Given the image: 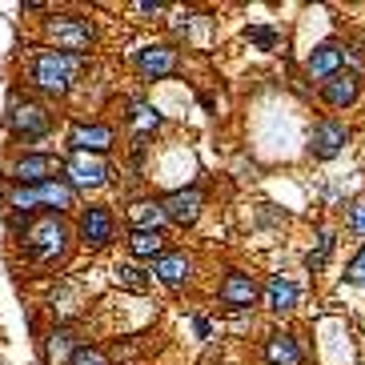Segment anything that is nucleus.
I'll use <instances>...</instances> for the list:
<instances>
[{
    "label": "nucleus",
    "mask_w": 365,
    "mask_h": 365,
    "mask_svg": "<svg viewBox=\"0 0 365 365\" xmlns=\"http://www.w3.org/2000/svg\"><path fill=\"white\" fill-rule=\"evenodd\" d=\"M64 176H68L73 189H97V185L109 181V164H104L101 157H92V152H68Z\"/></svg>",
    "instance_id": "423d86ee"
},
{
    "label": "nucleus",
    "mask_w": 365,
    "mask_h": 365,
    "mask_svg": "<svg viewBox=\"0 0 365 365\" xmlns=\"http://www.w3.org/2000/svg\"><path fill=\"white\" fill-rule=\"evenodd\" d=\"M137 68L152 80H161V76H173L176 73V49L169 44H149V49L137 52Z\"/></svg>",
    "instance_id": "f8f14e48"
},
{
    "label": "nucleus",
    "mask_w": 365,
    "mask_h": 365,
    "mask_svg": "<svg viewBox=\"0 0 365 365\" xmlns=\"http://www.w3.org/2000/svg\"><path fill=\"white\" fill-rule=\"evenodd\" d=\"M245 37H249V40H257V44H277V32H273V28H261V25H257V28H249Z\"/></svg>",
    "instance_id": "bb28decb"
},
{
    "label": "nucleus",
    "mask_w": 365,
    "mask_h": 365,
    "mask_svg": "<svg viewBox=\"0 0 365 365\" xmlns=\"http://www.w3.org/2000/svg\"><path fill=\"white\" fill-rule=\"evenodd\" d=\"M265 357H269V365H301V345L289 337V333H273L269 337V345H265Z\"/></svg>",
    "instance_id": "6ab92c4d"
},
{
    "label": "nucleus",
    "mask_w": 365,
    "mask_h": 365,
    "mask_svg": "<svg viewBox=\"0 0 365 365\" xmlns=\"http://www.w3.org/2000/svg\"><path fill=\"white\" fill-rule=\"evenodd\" d=\"M128 253L140 257V261H161V257H164V237H161V233H133Z\"/></svg>",
    "instance_id": "412c9836"
},
{
    "label": "nucleus",
    "mask_w": 365,
    "mask_h": 365,
    "mask_svg": "<svg viewBox=\"0 0 365 365\" xmlns=\"http://www.w3.org/2000/svg\"><path fill=\"white\" fill-rule=\"evenodd\" d=\"M68 149L73 152H104L113 149V128L109 125H73V133H68Z\"/></svg>",
    "instance_id": "9b49d317"
},
{
    "label": "nucleus",
    "mask_w": 365,
    "mask_h": 365,
    "mask_svg": "<svg viewBox=\"0 0 365 365\" xmlns=\"http://www.w3.org/2000/svg\"><path fill=\"white\" fill-rule=\"evenodd\" d=\"M76 353L80 349H76V341H73L68 329H52L49 341H44V357H49V365H73Z\"/></svg>",
    "instance_id": "aec40b11"
},
{
    "label": "nucleus",
    "mask_w": 365,
    "mask_h": 365,
    "mask_svg": "<svg viewBox=\"0 0 365 365\" xmlns=\"http://www.w3.org/2000/svg\"><path fill=\"white\" fill-rule=\"evenodd\" d=\"M329 249H333V237H329V233H321V237H317V253H309V257H305V265H309V269H321V265H325V257H329Z\"/></svg>",
    "instance_id": "b1692460"
},
{
    "label": "nucleus",
    "mask_w": 365,
    "mask_h": 365,
    "mask_svg": "<svg viewBox=\"0 0 365 365\" xmlns=\"http://www.w3.org/2000/svg\"><path fill=\"white\" fill-rule=\"evenodd\" d=\"M221 301L233 305V309H245V305L257 301V285H253L245 273H229L225 285H221Z\"/></svg>",
    "instance_id": "a211bd4d"
},
{
    "label": "nucleus",
    "mask_w": 365,
    "mask_h": 365,
    "mask_svg": "<svg viewBox=\"0 0 365 365\" xmlns=\"http://www.w3.org/2000/svg\"><path fill=\"white\" fill-rule=\"evenodd\" d=\"M201 205H205L201 189H176V193H169V197L161 201V209H164V217H169L173 225H193V221L201 217Z\"/></svg>",
    "instance_id": "1a4fd4ad"
},
{
    "label": "nucleus",
    "mask_w": 365,
    "mask_h": 365,
    "mask_svg": "<svg viewBox=\"0 0 365 365\" xmlns=\"http://www.w3.org/2000/svg\"><path fill=\"white\" fill-rule=\"evenodd\" d=\"M128 221H133V233H161L169 217H164L161 201H137L128 209Z\"/></svg>",
    "instance_id": "f3484780"
},
{
    "label": "nucleus",
    "mask_w": 365,
    "mask_h": 365,
    "mask_svg": "<svg viewBox=\"0 0 365 365\" xmlns=\"http://www.w3.org/2000/svg\"><path fill=\"white\" fill-rule=\"evenodd\" d=\"M4 121H8V133H13L16 140H40L52 128V116L44 113V104L20 101V97H13V101H8Z\"/></svg>",
    "instance_id": "20e7f679"
},
{
    "label": "nucleus",
    "mask_w": 365,
    "mask_h": 365,
    "mask_svg": "<svg viewBox=\"0 0 365 365\" xmlns=\"http://www.w3.org/2000/svg\"><path fill=\"white\" fill-rule=\"evenodd\" d=\"M265 305L273 309V313H285V309H293L297 305V285H293L289 277H269L265 281V289H261Z\"/></svg>",
    "instance_id": "dca6fc26"
},
{
    "label": "nucleus",
    "mask_w": 365,
    "mask_h": 365,
    "mask_svg": "<svg viewBox=\"0 0 365 365\" xmlns=\"http://www.w3.org/2000/svg\"><path fill=\"white\" fill-rule=\"evenodd\" d=\"M193 329H197V333H201V337H209V333H213V325H209V321H205V317H197V321H193Z\"/></svg>",
    "instance_id": "c85d7f7f"
},
{
    "label": "nucleus",
    "mask_w": 365,
    "mask_h": 365,
    "mask_svg": "<svg viewBox=\"0 0 365 365\" xmlns=\"http://www.w3.org/2000/svg\"><path fill=\"white\" fill-rule=\"evenodd\" d=\"M73 197L76 189L68 185V181H44V185H32V189H25V185H16L13 193H8V205H13L16 213H28V209H37V205H49V209H73Z\"/></svg>",
    "instance_id": "7ed1b4c3"
},
{
    "label": "nucleus",
    "mask_w": 365,
    "mask_h": 365,
    "mask_svg": "<svg viewBox=\"0 0 365 365\" xmlns=\"http://www.w3.org/2000/svg\"><path fill=\"white\" fill-rule=\"evenodd\" d=\"M345 140H349V128L341 125V121H317L313 133H309V152H313L317 161H333L345 149Z\"/></svg>",
    "instance_id": "0eeeda50"
},
{
    "label": "nucleus",
    "mask_w": 365,
    "mask_h": 365,
    "mask_svg": "<svg viewBox=\"0 0 365 365\" xmlns=\"http://www.w3.org/2000/svg\"><path fill=\"white\" fill-rule=\"evenodd\" d=\"M345 281H349V285H365V249L349 261V269H345Z\"/></svg>",
    "instance_id": "393cba45"
},
{
    "label": "nucleus",
    "mask_w": 365,
    "mask_h": 365,
    "mask_svg": "<svg viewBox=\"0 0 365 365\" xmlns=\"http://www.w3.org/2000/svg\"><path fill=\"white\" fill-rule=\"evenodd\" d=\"M361 97V76L357 73H337L333 80H325V101L333 109H349Z\"/></svg>",
    "instance_id": "4468645a"
},
{
    "label": "nucleus",
    "mask_w": 365,
    "mask_h": 365,
    "mask_svg": "<svg viewBox=\"0 0 365 365\" xmlns=\"http://www.w3.org/2000/svg\"><path fill=\"white\" fill-rule=\"evenodd\" d=\"M49 40L56 44V52H85L92 44V25L85 16H56L49 20Z\"/></svg>",
    "instance_id": "39448f33"
},
{
    "label": "nucleus",
    "mask_w": 365,
    "mask_h": 365,
    "mask_svg": "<svg viewBox=\"0 0 365 365\" xmlns=\"http://www.w3.org/2000/svg\"><path fill=\"white\" fill-rule=\"evenodd\" d=\"M80 241L92 245V249H101V245L113 241V213L104 205H88L80 213Z\"/></svg>",
    "instance_id": "9d476101"
},
{
    "label": "nucleus",
    "mask_w": 365,
    "mask_h": 365,
    "mask_svg": "<svg viewBox=\"0 0 365 365\" xmlns=\"http://www.w3.org/2000/svg\"><path fill=\"white\" fill-rule=\"evenodd\" d=\"M189 269H193V265H189V257H185V253H164L161 261H152V273H157L169 289L185 285V281H189Z\"/></svg>",
    "instance_id": "2eb2a0df"
},
{
    "label": "nucleus",
    "mask_w": 365,
    "mask_h": 365,
    "mask_svg": "<svg viewBox=\"0 0 365 365\" xmlns=\"http://www.w3.org/2000/svg\"><path fill=\"white\" fill-rule=\"evenodd\" d=\"M349 225L357 229L361 237H365V201H357V205H353V213H349Z\"/></svg>",
    "instance_id": "cd10ccee"
},
{
    "label": "nucleus",
    "mask_w": 365,
    "mask_h": 365,
    "mask_svg": "<svg viewBox=\"0 0 365 365\" xmlns=\"http://www.w3.org/2000/svg\"><path fill=\"white\" fill-rule=\"evenodd\" d=\"M113 273H116V285L128 289V293H145V289H149V273H145L140 265H116Z\"/></svg>",
    "instance_id": "4be33fe9"
},
{
    "label": "nucleus",
    "mask_w": 365,
    "mask_h": 365,
    "mask_svg": "<svg viewBox=\"0 0 365 365\" xmlns=\"http://www.w3.org/2000/svg\"><path fill=\"white\" fill-rule=\"evenodd\" d=\"M137 13H152V16H157V13H164V4H149V0H145V4H137Z\"/></svg>",
    "instance_id": "c756f323"
},
{
    "label": "nucleus",
    "mask_w": 365,
    "mask_h": 365,
    "mask_svg": "<svg viewBox=\"0 0 365 365\" xmlns=\"http://www.w3.org/2000/svg\"><path fill=\"white\" fill-rule=\"evenodd\" d=\"M73 365H109V361H104L101 349H80V353L73 357Z\"/></svg>",
    "instance_id": "a878e982"
},
{
    "label": "nucleus",
    "mask_w": 365,
    "mask_h": 365,
    "mask_svg": "<svg viewBox=\"0 0 365 365\" xmlns=\"http://www.w3.org/2000/svg\"><path fill=\"white\" fill-rule=\"evenodd\" d=\"M13 181L25 185V189L44 185V181H56V161H52L49 152H25V157L13 164Z\"/></svg>",
    "instance_id": "6e6552de"
},
{
    "label": "nucleus",
    "mask_w": 365,
    "mask_h": 365,
    "mask_svg": "<svg viewBox=\"0 0 365 365\" xmlns=\"http://www.w3.org/2000/svg\"><path fill=\"white\" fill-rule=\"evenodd\" d=\"M345 56H349V49H341V44H321V49H313V56H309V76L321 80V85L333 80V76L341 73Z\"/></svg>",
    "instance_id": "ddd939ff"
},
{
    "label": "nucleus",
    "mask_w": 365,
    "mask_h": 365,
    "mask_svg": "<svg viewBox=\"0 0 365 365\" xmlns=\"http://www.w3.org/2000/svg\"><path fill=\"white\" fill-rule=\"evenodd\" d=\"M133 128H137V137H149L161 128V113L149 109V104H133Z\"/></svg>",
    "instance_id": "5701e85b"
},
{
    "label": "nucleus",
    "mask_w": 365,
    "mask_h": 365,
    "mask_svg": "<svg viewBox=\"0 0 365 365\" xmlns=\"http://www.w3.org/2000/svg\"><path fill=\"white\" fill-rule=\"evenodd\" d=\"M64 249H68V225H64L56 213L37 217V221L25 229V253L32 261H61Z\"/></svg>",
    "instance_id": "f257e3e1"
},
{
    "label": "nucleus",
    "mask_w": 365,
    "mask_h": 365,
    "mask_svg": "<svg viewBox=\"0 0 365 365\" xmlns=\"http://www.w3.org/2000/svg\"><path fill=\"white\" fill-rule=\"evenodd\" d=\"M76 56L73 52H40L37 61H32V68H28V76H32V85L40 88V92H49V97H61V92H68V85H73L76 76Z\"/></svg>",
    "instance_id": "f03ea898"
}]
</instances>
